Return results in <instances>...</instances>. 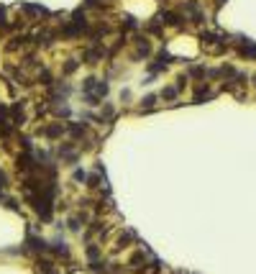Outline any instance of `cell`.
Masks as SVG:
<instances>
[{
    "instance_id": "1",
    "label": "cell",
    "mask_w": 256,
    "mask_h": 274,
    "mask_svg": "<svg viewBox=\"0 0 256 274\" xmlns=\"http://www.w3.org/2000/svg\"><path fill=\"white\" fill-rule=\"evenodd\" d=\"M105 93H108V85H105V82H100V80H88V82H84V95H88V100H90V103L103 100V98H105Z\"/></svg>"
}]
</instances>
